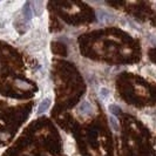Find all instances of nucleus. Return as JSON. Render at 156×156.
<instances>
[{
    "mask_svg": "<svg viewBox=\"0 0 156 156\" xmlns=\"http://www.w3.org/2000/svg\"><path fill=\"white\" fill-rule=\"evenodd\" d=\"M109 121H110V126H112V128H113V130L117 133L119 130H120V126H119V122H117L116 117L115 116H110L109 117Z\"/></svg>",
    "mask_w": 156,
    "mask_h": 156,
    "instance_id": "6",
    "label": "nucleus"
},
{
    "mask_svg": "<svg viewBox=\"0 0 156 156\" xmlns=\"http://www.w3.org/2000/svg\"><path fill=\"white\" fill-rule=\"evenodd\" d=\"M51 105H52V100H51V98H46V99H44V100L39 103V107H38V109H37V114H38V115H42L44 113H46L47 110L49 109Z\"/></svg>",
    "mask_w": 156,
    "mask_h": 156,
    "instance_id": "2",
    "label": "nucleus"
},
{
    "mask_svg": "<svg viewBox=\"0 0 156 156\" xmlns=\"http://www.w3.org/2000/svg\"><path fill=\"white\" fill-rule=\"evenodd\" d=\"M78 113L80 115H83V116H89L93 114V107L90 105V102L83 100V101L80 102V105L78 106Z\"/></svg>",
    "mask_w": 156,
    "mask_h": 156,
    "instance_id": "1",
    "label": "nucleus"
},
{
    "mask_svg": "<svg viewBox=\"0 0 156 156\" xmlns=\"http://www.w3.org/2000/svg\"><path fill=\"white\" fill-rule=\"evenodd\" d=\"M109 112L113 114V116H116V115H119L120 113H121V108L117 106V105H115V103H112V105H109Z\"/></svg>",
    "mask_w": 156,
    "mask_h": 156,
    "instance_id": "5",
    "label": "nucleus"
},
{
    "mask_svg": "<svg viewBox=\"0 0 156 156\" xmlns=\"http://www.w3.org/2000/svg\"><path fill=\"white\" fill-rule=\"evenodd\" d=\"M99 95H100V99H101L102 101L107 102L110 98L109 89H108V88H106V87H102L101 89H100V92H99Z\"/></svg>",
    "mask_w": 156,
    "mask_h": 156,
    "instance_id": "3",
    "label": "nucleus"
},
{
    "mask_svg": "<svg viewBox=\"0 0 156 156\" xmlns=\"http://www.w3.org/2000/svg\"><path fill=\"white\" fill-rule=\"evenodd\" d=\"M23 16L26 18V20H31L32 18V7H31V2H27L25 4V7H23Z\"/></svg>",
    "mask_w": 156,
    "mask_h": 156,
    "instance_id": "4",
    "label": "nucleus"
}]
</instances>
